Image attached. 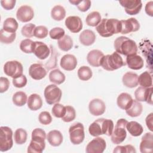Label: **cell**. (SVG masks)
I'll list each match as a JSON object with an SVG mask.
<instances>
[{"instance_id":"9a60e30c","label":"cell","mask_w":153,"mask_h":153,"mask_svg":"<svg viewBox=\"0 0 153 153\" xmlns=\"http://www.w3.org/2000/svg\"><path fill=\"white\" fill-rule=\"evenodd\" d=\"M34 17V11L29 5H24L20 7L16 13L17 19L22 22H28Z\"/></svg>"},{"instance_id":"f1b7e54d","label":"cell","mask_w":153,"mask_h":153,"mask_svg":"<svg viewBox=\"0 0 153 153\" xmlns=\"http://www.w3.org/2000/svg\"><path fill=\"white\" fill-rule=\"evenodd\" d=\"M28 108L32 111H37L42 106V100L41 96L36 93L30 94L27 101Z\"/></svg>"},{"instance_id":"ac0fdd59","label":"cell","mask_w":153,"mask_h":153,"mask_svg":"<svg viewBox=\"0 0 153 153\" xmlns=\"http://www.w3.org/2000/svg\"><path fill=\"white\" fill-rule=\"evenodd\" d=\"M66 27L72 33H78L82 28V22L78 16H69L65 20Z\"/></svg>"},{"instance_id":"8d00e7d4","label":"cell","mask_w":153,"mask_h":153,"mask_svg":"<svg viewBox=\"0 0 153 153\" xmlns=\"http://www.w3.org/2000/svg\"><path fill=\"white\" fill-rule=\"evenodd\" d=\"M101 20L100 14L98 11H93L87 15L85 22L88 26L94 27L99 25Z\"/></svg>"},{"instance_id":"b9f144b4","label":"cell","mask_w":153,"mask_h":153,"mask_svg":"<svg viewBox=\"0 0 153 153\" xmlns=\"http://www.w3.org/2000/svg\"><path fill=\"white\" fill-rule=\"evenodd\" d=\"M69 2L76 5L78 9L82 12L87 11L91 5V2L89 0H70Z\"/></svg>"},{"instance_id":"9c48e42d","label":"cell","mask_w":153,"mask_h":153,"mask_svg":"<svg viewBox=\"0 0 153 153\" xmlns=\"http://www.w3.org/2000/svg\"><path fill=\"white\" fill-rule=\"evenodd\" d=\"M44 94L46 102L48 105H53L60 102L62 96V92L57 85L50 84L45 87Z\"/></svg>"},{"instance_id":"277c9868","label":"cell","mask_w":153,"mask_h":153,"mask_svg":"<svg viewBox=\"0 0 153 153\" xmlns=\"http://www.w3.org/2000/svg\"><path fill=\"white\" fill-rule=\"evenodd\" d=\"M46 133L41 128H35L32 132V139L27 148L29 153H41L45 147Z\"/></svg>"},{"instance_id":"ab89813d","label":"cell","mask_w":153,"mask_h":153,"mask_svg":"<svg viewBox=\"0 0 153 153\" xmlns=\"http://www.w3.org/2000/svg\"><path fill=\"white\" fill-rule=\"evenodd\" d=\"M78 76L82 81L89 80L93 75V72L91 69L87 66H82L78 70Z\"/></svg>"},{"instance_id":"e575fe53","label":"cell","mask_w":153,"mask_h":153,"mask_svg":"<svg viewBox=\"0 0 153 153\" xmlns=\"http://www.w3.org/2000/svg\"><path fill=\"white\" fill-rule=\"evenodd\" d=\"M19 27L16 20L13 17L7 18L3 23V29L10 33H16Z\"/></svg>"},{"instance_id":"4316f807","label":"cell","mask_w":153,"mask_h":153,"mask_svg":"<svg viewBox=\"0 0 153 153\" xmlns=\"http://www.w3.org/2000/svg\"><path fill=\"white\" fill-rule=\"evenodd\" d=\"M47 139L51 146H59L63 142V135L60 131L53 130L48 132L47 136Z\"/></svg>"},{"instance_id":"f5cc1de1","label":"cell","mask_w":153,"mask_h":153,"mask_svg":"<svg viewBox=\"0 0 153 153\" xmlns=\"http://www.w3.org/2000/svg\"><path fill=\"white\" fill-rule=\"evenodd\" d=\"M10 87V81L7 78H0V92L1 93L7 91Z\"/></svg>"},{"instance_id":"e0dca14e","label":"cell","mask_w":153,"mask_h":153,"mask_svg":"<svg viewBox=\"0 0 153 153\" xmlns=\"http://www.w3.org/2000/svg\"><path fill=\"white\" fill-rule=\"evenodd\" d=\"M90 113L94 116H99L104 114L106 106L103 100L100 99H94L91 100L88 105Z\"/></svg>"},{"instance_id":"681fc988","label":"cell","mask_w":153,"mask_h":153,"mask_svg":"<svg viewBox=\"0 0 153 153\" xmlns=\"http://www.w3.org/2000/svg\"><path fill=\"white\" fill-rule=\"evenodd\" d=\"M136 152L135 148L131 145L124 146H117L113 151L114 153H135Z\"/></svg>"},{"instance_id":"52a82bcc","label":"cell","mask_w":153,"mask_h":153,"mask_svg":"<svg viewBox=\"0 0 153 153\" xmlns=\"http://www.w3.org/2000/svg\"><path fill=\"white\" fill-rule=\"evenodd\" d=\"M13 145V131L7 126L0 127V151H7Z\"/></svg>"},{"instance_id":"ffe728a7","label":"cell","mask_w":153,"mask_h":153,"mask_svg":"<svg viewBox=\"0 0 153 153\" xmlns=\"http://www.w3.org/2000/svg\"><path fill=\"white\" fill-rule=\"evenodd\" d=\"M60 65L64 70L71 71L76 67V58L75 56L71 54H65L61 58Z\"/></svg>"},{"instance_id":"74e56055","label":"cell","mask_w":153,"mask_h":153,"mask_svg":"<svg viewBox=\"0 0 153 153\" xmlns=\"http://www.w3.org/2000/svg\"><path fill=\"white\" fill-rule=\"evenodd\" d=\"M12 100L16 106H23L27 101V96L23 91H17L14 94Z\"/></svg>"},{"instance_id":"11a10c76","label":"cell","mask_w":153,"mask_h":153,"mask_svg":"<svg viewBox=\"0 0 153 153\" xmlns=\"http://www.w3.org/2000/svg\"><path fill=\"white\" fill-rule=\"evenodd\" d=\"M153 114L152 113H150L146 118L145 119V122H146V124L147 127L148 128V129L152 131H153V127H152V124H153Z\"/></svg>"},{"instance_id":"ba28073f","label":"cell","mask_w":153,"mask_h":153,"mask_svg":"<svg viewBox=\"0 0 153 153\" xmlns=\"http://www.w3.org/2000/svg\"><path fill=\"white\" fill-rule=\"evenodd\" d=\"M70 140L74 145H79L81 143L84 138V128L81 123L73 124L69 128Z\"/></svg>"},{"instance_id":"d6986e66","label":"cell","mask_w":153,"mask_h":153,"mask_svg":"<svg viewBox=\"0 0 153 153\" xmlns=\"http://www.w3.org/2000/svg\"><path fill=\"white\" fill-rule=\"evenodd\" d=\"M30 76L35 80H40L47 75V71L41 63H33L29 68Z\"/></svg>"},{"instance_id":"836d02e7","label":"cell","mask_w":153,"mask_h":153,"mask_svg":"<svg viewBox=\"0 0 153 153\" xmlns=\"http://www.w3.org/2000/svg\"><path fill=\"white\" fill-rule=\"evenodd\" d=\"M57 45L61 50L63 51H68L72 48L73 41L70 36L65 35L63 37L57 41Z\"/></svg>"},{"instance_id":"7402d4cb","label":"cell","mask_w":153,"mask_h":153,"mask_svg":"<svg viewBox=\"0 0 153 153\" xmlns=\"http://www.w3.org/2000/svg\"><path fill=\"white\" fill-rule=\"evenodd\" d=\"M142 153L151 152L153 148V134L152 133H146L142 137L139 146Z\"/></svg>"},{"instance_id":"30bf717a","label":"cell","mask_w":153,"mask_h":153,"mask_svg":"<svg viewBox=\"0 0 153 153\" xmlns=\"http://www.w3.org/2000/svg\"><path fill=\"white\" fill-rule=\"evenodd\" d=\"M4 71L7 75L15 78L23 74V68L22 63L18 61H8L4 66Z\"/></svg>"},{"instance_id":"6da1fadb","label":"cell","mask_w":153,"mask_h":153,"mask_svg":"<svg viewBox=\"0 0 153 153\" xmlns=\"http://www.w3.org/2000/svg\"><path fill=\"white\" fill-rule=\"evenodd\" d=\"M96 29L101 36L106 38L120 33L121 25L120 21L116 19H103L96 26Z\"/></svg>"},{"instance_id":"f907efd6","label":"cell","mask_w":153,"mask_h":153,"mask_svg":"<svg viewBox=\"0 0 153 153\" xmlns=\"http://www.w3.org/2000/svg\"><path fill=\"white\" fill-rule=\"evenodd\" d=\"M38 120L41 124L43 125H48L52 121V117L48 112L42 111L39 114Z\"/></svg>"},{"instance_id":"d6a6232c","label":"cell","mask_w":153,"mask_h":153,"mask_svg":"<svg viewBox=\"0 0 153 153\" xmlns=\"http://www.w3.org/2000/svg\"><path fill=\"white\" fill-rule=\"evenodd\" d=\"M138 84L141 87L148 88L152 86V78L148 71H145L138 76Z\"/></svg>"},{"instance_id":"c3c4849f","label":"cell","mask_w":153,"mask_h":153,"mask_svg":"<svg viewBox=\"0 0 153 153\" xmlns=\"http://www.w3.org/2000/svg\"><path fill=\"white\" fill-rule=\"evenodd\" d=\"M48 33V29L44 26H36L34 30V36L39 39L45 38L47 36Z\"/></svg>"},{"instance_id":"f6af8a7d","label":"cell","mask_w":153,"mask_h":153,"mask_svg":"<svg viewBox=\"0 0 153 153\" xmlns=\"http://www.w3.org/2000/svg\"><path fill=\"white\" fill-rule=\"evenodd\" d=\"M36 26L33 23H28L24 25L21 30V33L23 36L29 38L34 36V30Z\"/></svg>"},{"instance_id":"d4e9b609","label":"cell","mask_w":153,"mask_h":153,"mask_svg":"<svg viewBox=\"0 0 153 153\" xmlns=\"http://www.w3.org/2000/svg\"><path fill=\"white\" fill-rule=\"evenodd\" d=\"M80 42L85 46L92 45L96 40V35L93 31L90 29L83 30L79 36Z\"/></svg>"},{"instance_id":"7c38bea8","label":"cell","mask_w":153,"mask_h":153,"mask_svg":"<svg viewBox=\"0 0 153 153\" xmlns=\"http://www.w3.org/2000/svg\"><path fill=\"white\" fill-rule=\"evenodd\" d=\"M106 147L105 140L100 137H96L87 145L85 152L87 153H102Z\"/></svg>"},{"instance_id":"db71d44e","label":"cell","mask_w":153,"mask_h":153,"mask_svg":"<svg viewBox=\"0 0 153 153\" xmlns=\"http://www.w3.org/2000/svg\"><path fill=\"white\" fill-rule=\"evenodd\" d=\"M16 0H2L1 1V6L6 10H12L16 4Z\"/></svg>"},{"instance_id":"484cf974","label":"cell","mask_w":153,"mask_h":153,"mask_svg":"<svg viewBox=\"0 0 153 153\" xmlns=\"http://www.w3.org/2000/svg\"><path fill=\"white\" fill-rule=\"evenodd\" d=\"M142 105L136 100H132L128 107L126 109V114L131 117H136L140 115L142 112Z\"/></svg>"},{"instance_id":"4dcf8cb0","label":"cell","mask_w":153,"mask_h":153,"mask_svg":"<svg viewBox=\"0 0 153 153\" xmlns=\"http://www.w3.org/2000/svg\"><path fill=\"white\" fill-rule=\"evenodd\" d=\"M49 80L50 82L59 85L64 82L66 77L65 74L59 69L52 70L49 74Z\"/></svg>"},{"instance_id":"603a6c76","label":"cell","mask_w":153,"mask_h":153,"mask_svg":"<svg viewBox=\"0 0 153 153\" xmlns=\"http://www.w3.org/2000/svg\"><path fill=\"white\" fill-rule=\"evenodd\" d=\"M126 64L131 69L139 70L143 67L144 62L143 59L136 54L127 56L126 57Z\"/></svg>"},{"instance_id":"8fae6325","label":"cell","mask_w":153,"mask_h":153,"mask_svg":"<svg viewBox=\"0 0 153 153\" xmlns=\"http://www.w3.org/2000/svg\"><path fill=\"white\" fill-rule=\"evenodd\" d=\"M119 3L124 8L126 13L131 16L137 14L142 7L140 0H121Z\"/></svg>"},{"instance_id":"5b68a950","label":"cell","mask_w":153,"mask_h":153,"mask_svg":"<svg viewBox=\"0 0 153 153\" xmlns=\"http://www.w3.org/2000/svg\"><path fill=\"white\" fill-rule=\"evenodd\" d=\"M125 63L121 56L117 52L115 51L112 54L104 56L100 62V66L105 70L108 71H113L117 70L123 66Z\"/></svg>"},{"instance_id":"60d3db41","label":"cell","mask_w":153,"mask_h":153,"mask_svg":"<svg viewBox=\"0 0 153 153\" xmlns=\"http://www.w3.org/2000/svg\"><path fill=\"white\" fill-rule=\"evenodd\" d=\"M16 33H10L5 31L3 29L0 30V41L2 43L9 44L12 43L16 39Z\"/></svg>"},{"instance_id":"4fadbf2b","label":"cell","mask_w":153,"mask_h":153,"mask_svg":"<svg viewBox=\"0 0 153 153\" xmlns=\"http://www.w3.org/2000/svg\"><path fill=\"white\" fill-rule=\"evenodd\" d=\"M134 97L138 102H146L152 105V87L148 88L138 87L134 91Z\"/></svg>"},{"instance_id":"cb8c5ba5","label":"cell","mask_w":153,"mask_h":153,"mask_svg":"<svg viewBox=\"0 0 153 153\" xmlns=\"http://www.w3.org/2000/svg\"><path fill=\"white\" fill-rule=\"evenodd\" d=\"M104 56L103 53L99 50H91L87 56V62L93 67H99L100 66V62Z\"/></svg>"},{"instance_id":"83f0119b","label":"cell","mask_w":153,"mask_h":153,"mask_svg":"<svg viewBox=\"0 0 153 153\" xmlns=\"http://www.w3.org/2000/svg\"><path fill=\"white\" fill-rule=\"evenodd\" d=\"M138 75L132 72H127L123 76V84L128 88H134L138 85Z\"/></svg>"},{"instance_id":"3957f363","label":"cell","mask_w":153,"mask_h":153,"mask_svg":"<svg viewBox=\"0 0 153 153\" xmlns=\"http://www.w3.org/2000/svg\"><path fill=\"white\" fill-rule=\"evenodd\" d=\"M114 46L116 52L126 56L136 54L138 50L137 45L135 41L123 36L116 38Z\"/></svg>"},{"instance_id":"f546056e","label":"cell","mask_w":153,"mask_h":153,"mask_svg":"<svg viewBox=\"0 0 153 153\" xmlns=\"http://www.w3.org/2000/svg\"><path fill=\"white\" fill-rule=\"evenodd\" d=\"M126 128L129 133L134 137L140 136L143 131V128L142 125L134 121L127 122Z\"/></svg>"},{"instance_id":"7a4b0ae2","label":"cell","mask_w":153,"mask_h":153,"mask_svg":"<svg viewBox=\"0 0 153 153\" xmlns=\"http://www.w3.org/2000/svg\"><path fill=\"white\" fill-rule=\"evenodd\" d=\"M114 127V123L111 120L99 118L90 125L88 131L94 137L103 134L110 136L112 133Z\"/></svg>"},{"instance_id":"ee69618b","label":"cell","mask_w":153,"mask_h":153,"mask_svg":"<svg viewBox=\"0 0 153 153\" xmlns=\"http://www.w3.org/2000/svg\"><path fill=\"white\" fill-rule=\"evenodd\" d=\"M52 114L56 118H62L66 112V106L57 103L52 108Z\"/></svg>"},{"instance_id":"7dc6e473","label":"cell","mask_w":153,"mask_h":153,"mask_svg":"<svg viewBox=\"0 0 153 153\" xmlns=\"http://www.w3.org/2000/svg\"><path fill=\"white\" fill-rule=\"evenodd\" d=\"M49 35L53 39H60L65 36V30L60 27H56L50 30Z\"/></svg>"},{"instance_id":"1f68e13d","label":"cell","mask_w":153,"mask_h":153,"mask_svg":"<svg viewBox=\"0 0 153 153\" xmlns=\"http://www.w3.org/2000/svg\"><path fill=\"white\" fill-rule=\"evenodd\" d=\"M133 100L131 96L127 93H121L117 97V103L118 106L124 110H126Z\"/></svg>"},{"instance_id":"816d5d0a","label":"cell","mask_w":153,"mask_h":153,"mask_svg":"<svg viewBox=\"0 0 153 153\" xmlns=\"http://www.w3.org/2000/svg\"><path fill=\"white\" fill-rule=\"evenodd\" d=\"M27 84V78L25 75H22L15 78H13V84L15 87L22 88Z\"/></svg>"},{"instance_id":"5bb4252c","label":"cell","mask_w":153,"mask_h":153,"mask_svg":"<svg viewBox=\"0 0 153 153\" xmlns=\"http://www.w3.org/2000/svg\"><path fill=\"white\" fill-rule=\"evenodd\" d=\"M121 25V33L127 34L130 32H136L140 29V24L135 18H130L127 20H120Z\"/></svg>"},{"instance_id":"d590c367","label":"cell","mask_w":153,"mask_h":153,"mask_svg":"<svg viewBox=\"0 0 153 153\" xmlns=\"http://www.w3.org/2000/svg\"><path fill=\"white\" fill-rule=\"evenodd\" d=\"M51 16L54 20L61 21L66 16V10L61 5H55L51 11Z\"/></svg>"},{"instance_id":"8992f818","label":"cell","mask_w":153,"mask_h":153,"mask_svg":"<svg viewBox=\"0 0 153 153\" xmlns=\"http://www.w3.org/2000/svg\"><path fill=\"white\" fill-rule=\"evenodd\" d=\"M127 122L124 118L119 119L117 121L114 130H113L111 134V141L114 144H120L125 140L127 136L126 126Z\"/></svg>"},{"instance_id":"2e32d148","label":"cell","mask_w":153,"mask_h":153,"mask_svg":"<svg viewBox=\"0 0 153 153\" xmlns=\"http://www.w3.org/2000/svg\"><path fill=\"white\" fill-rule=\"evenodd\" d=\"M33 53L39 59L44 60L49 56L50 50L45 43L41 41H35L33 46Z\"/></svg>"},{"instance_id":"9f6ffc18","label":"cell","mask_w":153,"mask_h":153,"mask_svg":"<svg viewBox=\"0 0 153 153\" xmlns=\"http://www.w3.org/2000/svg\"><path fill=\"white\" fill-rule=\"evenodd\" d=\"M145 12L151 17L153 16V2L152 1L146 3L145 5Z\"/></svg>"},{"instance_id":"7bdbcfd3","label":"cell","mask_w":153,"mask_h":153,"mask_svg":"<svg viewBox=\"0 0 153 153\" xmlns=\"http://www.w3.org/2000/svg\"><path fill=\"white\" fill-rule=\"evenodd\" d=\"M34 42L30 39L22 40L20 44V50L25 53H33V46Z\"/></svg>"},{"instance_id":"bcb514c9","label":"cell","mask_w":153,"mask_h":153,"mask_svg":"<svg viewBox=\"0 0 153 153\" xmlns=\"http://www.w3.org/2000/svg\"><path fill=\"white\" fill-rule=\"evenodd\" d=\"M76 117V112L75 109L71 106H66V112L62 120L66 123L71 122L75 120Z\"/></svg>"},{"instance_id":"44dd1931","label":"cell","mask_w":153,"mask_h":153,"mask_svg":"<svg viewBox=\"0 0 153 153\" xmlns=\"http://www.w3.org/2000/svg\"><path fill=\"white\" fill-rule=\"evenodd\" d=\"M139 47L142 54L145 57L147 68L150 67L151 68L152 65V50L151 42L148 40H143V42L140 43Z\"/></svg>"},{"instance_id":"f35d334b","label":"cell","mask_w":153,"mask_h":153,"mask_svg":"<svg viewBox=\"0 0 153 153\" xmlns=\"http://www.w3.org/2000/svg\"><path fill=\"white\" fill-rule=\"evenodd\" d=\"M27 138V133L26 131L22 128H17L14 134V139L15 142L18 145H22L25 143Z\"/></svg>"}]
</instances>
